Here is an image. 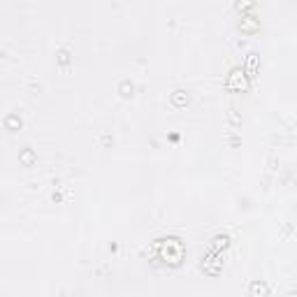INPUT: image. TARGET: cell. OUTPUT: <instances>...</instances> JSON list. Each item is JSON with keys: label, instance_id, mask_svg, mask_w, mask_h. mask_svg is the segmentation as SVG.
<instances>
[{"label": "cell", "instance_id": "cell-5", "mask_svg": "<svg viewBox=\"0 0 297 297\" xmlns=\"http://www.w3.org/2000/svg\"><path fill=\"white\" fill-rule=\"evenodd\" d=\"M7 126H10V128H21V118L7 116Z\"/></svg>", "mask_w": 297, "mask_h": 297}, {"label": "cell", "instance_id": "cell-4", "mask_svg": "<svg viewBox=\"0 0 297 297\" xmlns=\"http://www.w3.org/2000/svg\"><path fill=\"white\" fill-rule=\"evenodd\" d=\"M246 67H248V74L255 72V67H258V58H255V53L248 56V61H246Z\"/></svg>", "mask_w": 297, "mask_h": 297}, {"label": "cell", "instance_id": "cell-3", "mask_svg": "<svg viewBox=\"0 0 297 297\" xmlns=\"http://www.w3.org/2000/svg\"><path fill=\"white\" fill-rule=\"evenodd\" d=\"M172 102H174V105H186V102H188V93L183 96V91H174V96H172Z\"/></svg>", "mask_w": 297, "mask_h": 297}, {"label": "cell", "instance_id": "cell-6", "mask_svg": "<svg viewBox=\"0 0 297 297\" xmlns=\"http://www.w3.org/2000/svg\"><path fill=\"white\" fill-rule=\"evenodd\" d=\"M23 160H26V163H31V160H33V151H26V153H23Z\"/></svg>", "mask_w": 297, "mask_h": 297}, {"label": "cell", "instance_id": "cell-1", "mask_svg": "<svg viewBox=\"0 0 297 297\" xmlns=\"http://www.w3.org/2000/svg\"><path fill=\"white\" fill-rule=\"evenodd\" d=\"M228 88H232V91H237V93L246 91V77H244L242 70H232V74L228 77Z\"/></svg>", "mask_w": 297, "mask_h": 297}, {"label": "cell", "instance_id": "cell-2", "mask_svg": "<svg viewBox=\"0 0 297 297\" xmlns=\"http://www.w3.org/2000/svg\"><path fill=\"white\" fill-rule=\"evenodd\" d=\"M269 295V288L263 281H253L251 283V297H267Z\"/></svg>", "mask_w": 297, "mask_h": 297}]
</instances>
